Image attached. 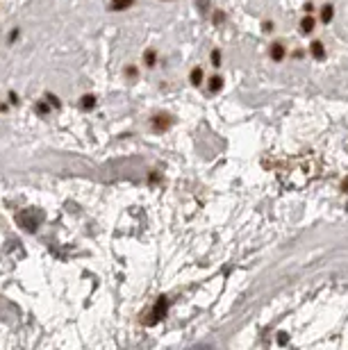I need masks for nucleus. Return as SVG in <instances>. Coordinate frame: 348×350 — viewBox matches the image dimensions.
Returning <instances> with one entry per match:
<instances>
[{
  "label": "nucleus",
  "mask_w": 348,
  "mask_h": 350,
  "mask_svg": "<svg viewBox=\"0 0 348 350\" xmlns=\"http://www.w3.org/2000/svg\"><path fill=\"white\" fill-rule=\"evenodd\" d=\"M41 218H43L41 210H23V211H18V214H16V223L25 232H37Z\"/></svg>",
  "instance_id": "f257e3e1"
},
{
  "label": "nucleus",
  "mask_w": 348,
  "mask_h": 350,
  "mask_svg": "<svg viewBox=\"0 0 348 350\" xmlns=\"http://www.w3.org/2000/svg\"><path fill=\"white\" fill-rule=\"evenodd\" d=\"M166 309H169V300H166V296H160V300H157L155 307H153V316L148 318V325H155L157 321H162V318L166 316Z\"/></svg>",
  "instance_id": "f03ea898"
},
{
  "label": "nucleus",
  "mask_w": 348,
  "mask_h": 350,
  "mask_svg": "<svg viewBox=\"0 0 348 350\" xmlns=\"http://www.w3.org/2000/svg\"><path fill=\"white\" fill-rule=\"evenodd\" d=\"M171 123H173V119H171V116H166V114H160V116H155V119H153V128H155L157 132H164V130H169V128H171Z\"/></svg>",
  "instance_id": "7ed1b4c3"
},
{
  "label": "nucleus",
  "mask_w": 348,
  "mask_h": 350,
  "mask_svg": "<svg viewBox=\"0 0 348 350\" xmlns=\"http://www.w3.org/2000/svg\"><path fill=\"white\" fill-rule=\"evenodd\" d=\"M310 53L314 55L316 60H323V57H326V50H323V43H321V41H312Z\"/></svg>",
  "instance_id": "20e7f679"
},
{
  "label": "nucleus",
  "mask_w": 348,
  "mask_h": 350,
  "mask_svg": "<svg viewBox=\"0 0 348 350\" xmlns=\"http://www.w3.org/2000/svg\"><path fill=\"white\" fill-rule=\"evenodd\" d=\"M271 57H273L275 62L284 60V46L282 43H273V46H271Z\"/></svg>",
  "instance_id": "39448f33"
},
{
  "label": "nucleus",
  "mask_w": 348,
  "mask_h": 350,
  "mask_svg": "<svg viewBox=\"0 0 348 350\" xmlns=\"http://www.w3.org/2000/svg\"><path fill=\"white\" fill-rule=\"evenodd\" d=\"M223 89V77L221 75H214L212 80H209V91L214 93V91H221Z\"/></svg>",
  "instance_id": "423d86ee"
},
{
  "label": "nucleus",
  "mask_w": 348,
  "mask_h": 350,
  "mask_svg": "<svg viewBox=\"0 0 348 350\" xmlns=\"http://www.w3.org/2000/svg\"><path fill=\"white\" fill-rule=\"evenodd\" d=\"M134 0H112V11H121V9H128L132 5Z\"/></svg>",
  "instance_id": "0eeeda50"
},
{
  "label": "nucleus",
  "mask_w": 348,
  "mask_h": 350,
  "mask_svg": "<svg viewBox=\"0 0 348 350\" xmlns=\"http://www.w3.org/2000/svg\"><path fill=\"white\" fill-rule=\"evenodd\" d=\"M332 14H335V7H332V5H323V9H321V21H323V23H330V21H332Z\"/></svg>",
  "instance_id": "6e6552de"
},
{
  "label": "nucleus",
  "mask_w": 348,
  "mask_h": 350,
  "mask_svg": "<svg viewBox=\"0 0 348 350\" xmlns=\"http://www.w3.org/2000/svg\"><path fill=\"white\" fill-rule=\"evenodd\" d=\"M300 30H303V32H312V30H314V18L312 16L303 18V21H300Z\"/></svg>",
  "instance_id": "1a4fd4ad"
},
{
  "label": "nucleus",
  "mask_w": 348,
  "mask_h": 350,
  "mask_svg": "<svg viewBox=\"0 0 348 350\" xmlns=\"http://www.w3.org/2000/svg\"><path fill=\"white\" fill-rule=\"evenodd\" d=\"M200 82H203V70H200V69H193V70H191V84L198 86Z\"/></svg>",
  "instance_id": "9d476101"
},
{
  "label": "nucleus",
  "mask_w": 348,
  "mask_h": 350,
  "mask_svg": "<svg viewBox=\"0 0 348 350\" xmlns=\"http://www.w3.org/2000/svg\"><path fill=\"white\" fill-rule=\"evenodd\" d=\"M80 105H82V109H91L96 105V96H85L80 100Z\"/></svg>",
  "instance_id": "9b49d317"
},
{
  "label": "nucleus",
  "mask_w": 348,
  "mask_h": 350,
  "mask_svg": "<svg viewBox=\"0 0 348 350\" xmlns=\"http://www.w3.org/2000/svg\"><path fill=\"white\" fill-rule=\"evenodd\" d=\"M50 107H53V105L48 103V100H46V103H37V114H41V116H46V114H50Z\"/></svg>",
  "instance_id": "f8f14e48"
},
{
  "label": "nucleus",
  "mask_w": 348,
  "mask_h": 350,
  "mask_svg": "<svg viewBox=\"0 0 348 350\" xmlns=\"http://www.w3.org/2000/svg\"><path fill=\"white\" fill-rule=\"evenodd\" d=\"M144 60H146V66H155V62H157V55H155V50H146Z\"/></svg>",
  "instance_id": "ddd939ff"
},
{
  "label": "nucleus",
  "mask_w": 348,
  "mask_h": 350,
  "mask_svg": "<svg viewBox=\"0 0 348 350\" xmlns=\"http://www.w3.org/2000/svg\"><path fill=\"white\" fill-rule=\"evenodd\" d=\"M46 100H48V103L53 105L55 109H59V105H62V103H59V98L55 96V93H46Z\"/></svg>",
  "instance_id": "4468645a"
},
{
  "label": "nucleus",
  "mask_w": 348,
  "mask_h": 350,
  "mask_svg": "<svg viewBox=\"0 0 348 350\" xmlns=\"http://www.w3.org/2000/svg\"><path fill=\"white\" fill-rule=\"evenodd\" d=\"M212 64L214 66L221 64V50H212Z\"/></svg>",
  "instance_id": "2eb2a0df"
},
{
  "label": "nucleus",
  "mask_w": 348,
  "mask_h": 350,
  "mask_svg": "<svg viewBox=\"0 0 348 350\" xmlns=\"http://www.w3.org/2000/svg\"><path fill=\"white\" fill-rule=\"evenodd\" d=\"M16 39H18V30H11V32H9V43H14Z\"/></svg>",
  "instance_id": "dca6fc26"
},
{
  "label": "nucleus",
  "mask_w": 348,
  "mask_h": 350,
  "mask_svg": "<svg viewBox=\"0 0 348 350\" xmlns=\"http://www.w3.org/2000/svg\"><path fill=\"white\" fill-rule=\"evenodd\" d=\"M9 103H11V105H18V96H16V93H14V91L9 93Z\"/></svg>",
  "instance_id": "f3484780"
},
{
  "label": "nucleus",
  "mask_w": 348,
  "mask_h": 350,
  "mask_svg": "<svg viewBox=\"0 0 348 350\" xmlns=\"http://www.w3.org/2000/svg\"><path fill=\"white\" fill-rule=\"evenodd\" d=\"M262 27H264V30H266V32H271V30H273V23H271V21H266Z\"/></svg>",
  "instance_id": "a211bd4d"
},
{
  "label": "nucleus",
  "mask_w": 348,
  "mask_h": 350,
  "mask_svg": "<svg viewBox=\"0 0 348 350\" xmlns=\"http://www.w3.org/2000/svg\"><path fill=\"white\" fill-rule=\"evenodd\" d=\"M128 75H130V77L137 75V69H134V66H128Z\"/></svg>",
  "instance_id": "6ab92c4d"
},
{
  "label": "nucleus",
  "mask_w": 348,
  "mask_h": 350,
  "mask_svg": "<svg viewBox=\"0 0 348 350\" xmlns=\"http://www.w3.org/2000/svg\"><path fill=\"white\" fill-rule=\"evenodd\" d=\"M287 339H289L287 334H280V337H278V341H280V344H287Z\"/></svg>",
  "instance_id": "aec40b11"
},
{
  "label": "nucleus",
  "mask_w": 348,
  "mask_h": 350,
  "mask_svg": "<svg viewBox=\"0 0 348 350\" xmlns=\"http://www.w3.org/2000/svg\"><path fill=\"white\" fill-rule=\"evenodd\" d=\"M342 189H344V191H346V194H348V178H346V182L342 184Z\"/></svg>",
  "instance_id": "412c9836"
},
{
  "label": "nucleus",
  "mask_w": 348,
  "mask_h": 350,
  "mask_svg": "<svg viewBox=\"0 0 348 350\" xmlns=\"http://www.w3.org/2000/svg\"><path fill=\"white\" fill-rule=\"evenodd\" d=\"M5 109H7V107H5V105H0V112H5Z\"/></svg>",
  "instance_id": "4be33fe9"
}]
</instances>
